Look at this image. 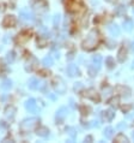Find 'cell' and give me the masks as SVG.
I'll use <instances>...</instances> for the list:
<instances>
[{"label":"cell","mask_w":134,"mask_h":143,"mask_svg":"<svg viewBox=\"0 0 134 143\" xmlns=\"http://www.w3.org/2000/svg\"><path fill=\"white\" fill-rule=\"evenodd\" d=\"M114 115H115V113H114V111H111V109H108V111H105V112L102 113L103 119L104 120H107V122H110V120L114 118Z\"/></svg>","instance_id":"obj_17"},{"label":"cell","mask_w":134,"mask_h":143,"mask_svg":"<svg viewBox=\"0 0 134 143\" xmlns=\"http://www.w3.org/2000/svg\"><path fill=\"white\" fill-rule=\"evenodd\" d=\"M133 138H134V132H133Z\"/></svg>","instance_id":"obj_45"},{"label":"cell","mask_w":134,"mask_h":143,"mask_svg":"<svg viewBox=\"0 0 134 143\" xmlns=\"http://www.w3.org/2000/svg\"><path fill=\"white\" fill-rule=\"evenodd\" d=\"M109 104L111 107H119V104H120V99H119V96H115V98L113 99H110L109 100Z\"/></svg>","instance_id":"obj_24"},{"label":"cell","mask_w":134,"mask_h":143,"mask_svg":"<svg viewBox=\"0 0 134 143\" xmlns=\"http://www.w3.org/2000/svg\"><path fill=\"white\" fill-rule=\"evenodd\" d=\"M14 113H16V108H14L13 106H10V107H7L6 111H5V114H6V117L8 119H13Z\"/></svg>","instance_id":"obj_19"},{"label":"cell","mask_w":134,"mask_h":143,"mask_svg":"<svg viewBox=\"0 0 134 143\" xmlns=\"http://www.w3.org/2000/svg\"><path fill=\"white\" fill-rule=\"evenodd\" d=\"M60 19H61L60 14H55V16H54V19H53V24H54V27H59Z\"/></svg>","instance_id":"obj_31"},{"label":"cell","mask_w":134,"mask_h":143,"mask_svg":"<svg viewBox=\"0 0 134 143\" xmlns=\"http://www.w3.org/2000/svg\"><path fill=\"white\" fill-rule=\"evenodd\" d=\"M133 5H134V0H133Z\"/></svg>","instance_id":"obj_46"},{"label":"cell","mask_w":134,"mask_h":143,"mask_svg":"<svg viewBox=\"0 0 134 143\" xmlns=\"http://www.w3.org/2000/svg\"><path fill=\"white\" fill-rule=\"evenodd\" d=\"M84 96L87 99H91V100L95 102H100V95L97 94V91L95 90V89H87V90L84 93Z\"/></svg>","instance_id":"obj_5"},{"label":"cell","mask_w":134,"mask_h":143,"mask_svg":"<svg viewBox=\"0 0 134 143\" xmlns=\"http://www.w3.org/2000/svg\"><path fill=\"white\" fill-rule=\"evenodd\" d=\"M29 37H30V33H29V31L22 33V34H19V35H18L17 42H19V43H24V42H26L28 40H29Z\"/></svg>","instance_id":"obj_15"},{"label":"cell","mask_w":134,"mask_h":143,"mask_svg":"<svg viewBox=\"0 0 134 143\" xmlns=\"http://www.w3.org/2000/svg\"><path fill=\"white\" fill-rule=\"evenodd\" d=\"M123 128H126L124 124H119V125H117V129H123Z\"/></svg>","instance_id":"obj_38"},{"label":"cell","mask_w":134,"mask_h":143,"mask_svg":"<svg viewBox=\"0 0 134 143\" xmlns=\"http://www.w3.org/2000/svg\"><path fill=\"white\" fill-rule=\"evenodd\" d=\"M131 108H132L131 105H126V106H123V107H122V112H123V113H127V112L131 111Z\"/></svg>","instance_id":"obj_33"},{"label":"cell","mask_w":134,"mask_h":143,"mask_svg":"<svg viewBox=\"0 0 134 143\" xmlns=\"http://www.w3.org/2000/svg\"><path fill=\"white\" fill-rule=\"evenodd\" d=\"M37 122H38L37 118L25 119V120H23L22 124H21V130L23 131V132H29V131H31L35 126L37 125Z\"/></svg>","instance_id":"obj_2"},{"label":"cell","mask_w":134,"mask_h":143,"mask_svg":"<svg viewBox=\"0 0 134 143\" xmlns=\"http://www.w3.org/2000/svg\"><path fill=\"white\" fill-rule=\"evenodd\" d=\"M109 31L110 34L113 36H117V35H120V27L116 24H111L109 27Z\"/></svg>","instance_id":"obj_18"},{"label":"cell","mask_w":134,"mask_h":143,"mask_svg":"<svg viewBox=\"0 0 134 143\" xmlns=\"http://www.w3.org/2000/svg\"><path fill=\"white\" fill-rule=\"evenodd\" d=\"M14 59H16V55H14V52H10L8 54H7L6 57V60L8 61V63H13Z\"/></svg>","instance_id":"obj_30"},{"label":"cell","mask_w":134,"mask_h":143,"mask_svg":"<svg viewBox=\"0 0 134 143\" xmlns=\"http://www.w3.org/2000/svg\"><path fill=\"white\" fill-rule=\"evenodd\" d=\"M105 65L108 66V69H113L115 66V61H114V59L111 57H108L107 59H105Z\"/></svg>","instance_id":"obj_27"},{"label":"cell","mask_w":134,"mask_h":143,"mask_svg":"<svg viewBox=\"0 0 134 143\" xmlns=\"http://www.w3.org/2000/svg\"><path fill=\"white\" fill-rule=\"evenodd\" d=\"M80 3H82V0H67L66 6H67L68 11H71V12H76V11H79Z\"/></svg>","instance_id":"obj_4"},{"label":"cell","mask_w":134,"mask_h":143,"mask_svg":"<svg viewBox=\"0 0 134 143\" xmlns=\"http://www.w3.org/2000/svg\"><path fill=\"white\" fill-rule=\"evenodd\" d=\"M133 69H134V61H133Z\"/></svg>","instance_id":"obj_44"},{"label":"cell","mask_w":134,"mask_h":143,"mask_svg":"<svg viewBox=\"0 0 134 143\" xmlns=\"http://www.w3.org/2000/svg\"><path fill=\"white\" fill-rule=\"evenodd\" d=\"M37 43H38V46H40V47H44V46L47 45L46 40H43V38H40V40L37 41Z\"/></svg>","instance_id":"obj_34"},{"label":"cell","mask_w":134,"mask_h":143,"mask_svg":"<svg viewBox=\"0 0 134 143\" xmlns=\"http://www.w3.org/2000/svg\"><path fill=\"white\" fill-rule=\"evenodd\" d=\"M115 142L122 143V142H128V138L124 136L123 133H119L116 137H115Z\"/></svg>","instance_id":"obj_25"},{"label":"cell","mask_w":134,"mask_h":143,"mask_svg":"<svg viewBox=\"0 0 134 143\" xmlns=\"http://www.w3.org/2000/svg\"><path fill=\"white\" fill-rule=\"evenodd\" d=\"M132 51H133V52H134V42H133V43H132Z\"/></svg>","instance_id":"obj_43"},{"label":"cell","mask_w":134,"mask_h":143,"mask_svg":"<svg viewBox=\"0 0 134 143\" xmlns=\"http://www.w3.org/2000/svg\"><path fill=\"white\" fill-rule=\"evenodd\" d=\"M68 59H69V60L73 59V54H72V53H71V54H68Z\"/></svg>","instance_id":"obj_41"},{"label":"cell","mask_w":134,"mask_h":143,"mask_svg":"<svg viewBox=\"0 0 134 143\" xmlns=\"http://www.w3.org/2000/svg\"><path fill=\"white\" fill-rule=\"evenodd\" d=\"M126 57H127V51H126L124 47H121L119 53H117V60L120 63H123L124 60H126Z\"/></svg>","instance_id":"obj_12"},{"label":"cell","mask_w":134,"mask_h":143,"mask_svg":"<svg viewBox=\"0 0 134 143\" xmlns=\"http://www.w3.org/2000/svg\"><path fill=\"white\" fill-rule=\"evenodd\" d=\"M21 18L23 19V21H34V16H32V13H30L29 11L26 10H23L21 11Z\"/></svg>","instance_id":"obj_13"},{"label":"cell","mask_w":134,"mask_h":143,"mask_svg":"<svg viewBox=\"0 0 134 143\" xmlns=\"http://www.w3.org/2000/svg\"><path fill=\"white\" fill-rule=\"evenodd\" d=\"M54 88L58 90V93H60V94H64L66 90V87H65V84H64L61 78H55L54 80Z\"/></svg>","instance_id":"obj_7"},{"label":"cell","mask_w":134,"mask_h":143,"mask_svg":"<svg viewBox=\"0 0 134 143\" xmlns=\"http://www.w3.org/2000/svg\"><path fill=\"white\" fill-rule=\"evenodd\" d=\"M11 87H12V82H11L10 80L3 81V83H1V89H3V90H8Z\"/></svg>","instance_id":"obj_22"},{"label":"cell","mask_w":134,"mask_h":143,"mask_svg":"<svg viewBox=\"0 0 134 143\" xmlns=\"http://www.w3.org/2000/svg\"><path fill=\"white\" fill-rule=\"evenodd\" d=\"M124 12H126V6H124V5H119V6L116 7V14L123 16Z\"/></svg>","instance_id":"obj_28"},{"label":"cell","mask_w":134,"mask_h":143,"mask_svg":"<svg viewBox=\"0 0 134 143\" xmlns=\"http://www.w3.org/2000/svg\"><path fill=\"white\" fill-rule=\"evenodd\" d=\"M41 84L42 83L37 80V78H30V80H29V82H28V85H29V88H30V89H32V90L40 89Z\"/></svg>","instance_id":"obj_11"},{"label":"cell","mask_w":134,"mask_h":143,"mask_svg":"<svg viewBox=\"0 0 134 143\" xmlns=\"http://www.w3.org/2000/svg\"><path fill=\"white\" fill-rule=\"evenodd\" d=\"M36 133H37L40 137H47L49 135V130L46 128V126H40L37 130H36Z\"/></svg>","instance_id":"obj_16"},{"label":"cell","mask_w":134,"mask_h":143,"mask_svg":"<svg viewBox=\"0 0 134 143\" xmlns=\"http://www.w3.org/2000/svg\"><path fill=\"white\" fill-rule=\"evenodd\" d=\"M47 7H48V5H47V3H46L44 0H35L34 3H32V9L38 14L44 13L46 11H47Z\"/></svg>","instance_id":"obj_3"},{"label":"cell","mask_w":134,"mask_h":143,"mask_svg":"<svg viewBox=\"0 0 134 143\" xmlns=\"http://www.w3.org/2000/svg\"><path fill=\"white\" fill-rule=\"evenodd\" d=\"M82 83H76L74 84V90H77V91H79L80 89H82Z\"/></svg>","instance_id":"obj_35"},{"label":"cell","mask_w":134,"mask_h":143,"mask_svg":"<svg viewBox=\"0 0 134 143\" xmlns=\"http://www.w3.org/2000/svg\"><path fill=\"white\" fill-rule=\"evenodd\" d=\"M98 38H100V34L96 29H92L91 31L89 33V35L86 37V40L83 42V48L84 49H92L96 47L97 42H98Z\"/></svg>","instance_id":"obj_1"},{"label":"cell","mask_w":134,"mask_h":143,"mask_svg":"<svg viewBox=\"0 0 134 143\" xmlns=\"http://www.w3.org/2000/svg\"><path fill=\"white\" fill-rule=\"evenodd\" d=\"M41 73H43L42 76H48L49 75V72H47V71H41Z\"/></svg>","instance_id":"obj_39"},{"label":"cell","mask_w":134,"mask_h":143,"mask_svg":"<svg viewBox=\"0 0 134 143\" xmlns=\"http://www.w3.org/2000/svg\"><path fill=\"white\" fill-rule=\"evenodd\" d=\"M126 119H127V120H132V119H134V114H129V115H127V117H126Z\"/></svg>","instance_id":"obj_36"},{"label":"cell","mask_w":134,"mask_h":143,"mask_svg":"<svg viewBox=\"0 0 134 143\" xmlns=\"http://www.w3.org/2000/svg\"><path fill=\"white\" fill-rule=\"evenodd\" d=\"M92 63H93V65H95L97 69H100L101 64H102V57H101V55H95L92 58Z\"/></svg>","instance_id":"obj_23"},{"label":"cell","mask_w":134,"mask_h":143,"mask_svg":"<svg viewBox=\"0 0 134 143\" xmlns=\"http://www.w3.org/2000/svg\"><path fill=\"white\" fill-rule=\"evenodd\" d=\"M97 70H98V69H97L96 66H93V65H89V66H87V71H89V75L91 77H95V76H96Z\"/></svg>","instance_id":"obj_26"},{"label":"cell","mask_w":134,"mask_h":143,"mask_svg":"<svg viewBox=\"0 0 134 143\" xmlns=\"http://www.w3.org/2000/svg\"><path fill=\"white\" fill-rule=\"evenodd\" d=\"M108 3H115V1H116V0H107Z\"/></svg>","instance_id":"obj_42"},{"label":"cell","mask_w":134,"mask_h":143,"mask_svg":"<svg viewBox=\"0 0 134 143\" xmlns=\"http://www.w3.org/2000/svg\"><path fill=\"white\" fill-rule=\"evenodd\" d=\"M67 131H68V135H69V137H71L72 140H74V138L77 137V131H76L74 128H68Z\"/></svg>","instance_id":"obj_29"},{"label":"cell","mask_w":134,"mask_h":143,"mask_svg":"<svg viewBox=\"0 0 134 143\" xmlns=\"http://www.w3.org/2000/svg\"><path fill=\"white\" fill-rule=\"evenodd\" d=\"M53 63H54V60H53V58L50 55L48 57H46V58H43V60H42V64L44 65L46 67H49V66H52Z\"/></svg>","instance_id":"obj_20"},{"label":"cell","mask_w":134,"mask_h":143,"mask_svg":"<svg viewBox=\"0 0 134 143\" xmlns=\"http://www.w3.org/2000/svg\"><path fill=\"white\" fill-rule=\"evenodd\" d=\"M67 75L68 76H71V77H73V76H78V73H79V71H78V69H77V66L76 65H68L67 66Z\"/></svg>","instance_id":"obj_14"},{"label":"cell","mask_w":134,"mask_h":143,"mask_svg":"<svg viewBox=\"0 0 134 143\" xmlns=\"http://www.w3.org/2000/svg\"><path fill=\"white\" fill-rule=\"evenodd\" d=\"M25 107L29 112L31 113H36L37 112V104H36V100L34 99H29L26 102H25Z\"/></svg>","instance_id":"obj_6"},{"label":"cell","mask_w":134,"mask_h":143,"mask_svg":"<svg viewBox=\"0 0 134 143\" xmlns=\"http://www.w3.org/2000/svg\"><path fill=\"white\" fill-rule=\"evenodd\" d=\"M3 25L5 28H12L16 25V18L14 16H6L3 21Z\"/></svg>","instance_id":"obj_9"},{"label":"cell","mask_w":134,"mask_h":143,"mask_svg":"<svg viewBox=\"0 0 134 143\" xmlns=\"http://www.w3.org/2000/svg\"><path fill=\"white\" fill-rule=\"evenodd\" d=\"M124 28H126V30H131L132 27H133V23H132V21H129V19H127V21L123 23Z\"/></svg>","instance_id":"obj_32"},{"label":"cell","mask_w":134,"mask_h":143,"mask_svg":"<svg viewBox=\"0 0 134 143\" xmlns=\"http://www.w3.org/2000/svg\"><path fill=\"white\" fill-rule=\"evenodd\" d=\"M93 125H95V126H98V125H100V123L97 122V120H95V122H93Z\"/></svg>","instance_id":"obj_40"},{"label":"cell","mask_w":134,"mask_h":143,"mask_svg":"<svg viewBox=\"0 0 134 143\" xmlns=\"http://www.w3.org/2000/svg\"><path fill=\"white\" fill-rule=\"evenodd\" d=\"M67 113H68V109H67L66 107H61L58 112H56V122H58V123H62L64 120H65Z\"/></svg>","instance_id":"obj_8"},{"label":"cell","mask_w":134,"mask_h":143,"mask_svg":"<svg viewBox=\"0 0 134 143\" xmlns=\"http://www.w3.org/2000/svg\"><path fill=\"white\" fill-rule=\"evenodd\" d=\"M103 135H104L105 138H108V140L111 138V137L114 136V129H113V128H110V126H109V128H105V129H104Z\"/></svg>","instance_id":"obj_21"},{"label":"cell","mask_w":134,"mask_h":143,"mask_svg":"<svg viewBox=\"0 0 134 143\" xmlns=\"http://www.w3.org/2000/svg\"><path fill=\"white\" fill-rule=\"evenodd\" d=\"M91 141H92V137H91V136H87L85 138V142H91Z\"/></svg>","instance_id":"obj_37"},{"label":"cell","mask_w":134,"mask_h":143,"mask_svg":"<svg viewBox=\"0 0 134 143\" xmlns=\"http://www.w3.org/2000/svg\"><path fill=\"white\" fill-rule=\"evenodd\" d=\"M115 90H116V91H117V94H120L121 96H126V98H128V96L131 95V89H129L128 87H123V85H117Z\"/></svg>","instance_id":"obj_10"}]
</instances>
